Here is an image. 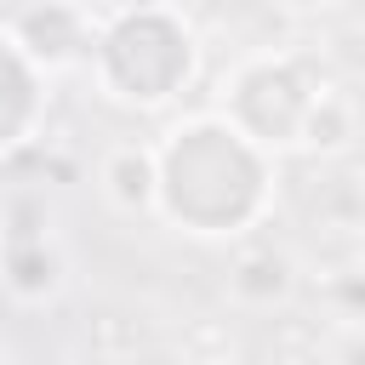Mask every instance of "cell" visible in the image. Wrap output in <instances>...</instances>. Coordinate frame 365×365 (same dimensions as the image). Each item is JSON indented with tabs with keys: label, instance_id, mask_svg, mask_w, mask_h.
Wrapping results in <instances>:
<instances>
[{
	"label": "cell",
	"instance_id": "obj_1",
	"mask_svg": "<svg viewBox=\"0 0 365 365\" xmlns=\"http://www.w3.org/2000/svg\"><path fill=\"white\" fill-rule=\"evenodd\" d=\"M160 217L194 240H234L274 205V154L257 148L228 114L177 120L160 148Z\"/></svg>",
	"mask_w": 365,
	"mask_h": 365
},
{
	"label": "cell",
	"instance_id": "obj_2",
	"mask_svg": "<svg viewBox=\"0 0 365 365\" xmlns=\"http://www.w3.org/2000/svg\"><path fill=\"white\" fill-rule=\"evenodd\" d=\"M200 68V40L171 6H143V11H114L97 29L91 46V80L108 103L120 108H165L171 97L188 91Z\"/></svg>",
	"mask_w": 365,
	"mask_h": 365
},
{
	"label": "cell",
	"instance_id": "obj_3",
	"mask_svg": "<svg viewBox=\"0 0 365 365\" xmlns=\"http://www.w3.org/2000/svg\"><path fill=\"white\" fill-rule=\"evenodd\" d=\"M319 80L302 57L291 51H257L245 63H234V74L222 80V108L257 148L279 154V148H302L308 114L319 103Z\"/></svg>",
	"mask_w": 365,
	"mask_h": 365
},
{
	"label": "cell",
	"instance_id": "obj_4",
	"mask_svg": "<svg viewBox=\"0 0 365 365\" xmlns=\"http://www.w3.org/2000/svg\"><path fill=\"white\" fill-rule=\"evenodd\" d=\"M6 29H11V40L29 51V63L40 74H63V68L91 63V46H97L103 23L80 0H29Z\"/></svg>",
	"mask_w": 365,
	"mask_h": 365
},
{
	"label": "cell",
	"instance_id": "obj_5",
	"mask_svg": "<svg viewBox=\"0 0 365 365\" xmlns=\"http://www.w3.org/2000/svg\"><path fill=\"white\" fill-rule=\"evenodd\" d=\"M46 120V74L29 63V51L0 29V160L17 154Z\"/></svg>",
	"mask_w": 365,
	"mask_h": 365
},
{
	"label": "cell",
	"instance_id": "obj_6",
	"mask_svg": "<svg viewBox=\"0 0 365 365\" xmlns=\"http://www.w3.org/2000/svg\"><path fill=\"white\" fill-rule=\"evenodd\" d=\"M97 182H103L108 205L125 211V217L160 211V160H154L148 143H114L97 165Z\"/></svg>",
	"mask_w": 365,
	"mask_h": 365
},
{
	"label": "cell",
	"instance_id": "obj_7",
	"mask_svg": "<svg viewBox=\"0 0 365 365\" xmlns=\"http://www.w3.org/2000/svg\"><path fill=\"white\" fill-rule=\"evenodd\" d=\"M291 285H297V268H291V257L274 251V245L240 251L234 268H228V291H234V302H245V308H274V302L291 297Z\"/></svg>",
	"mask_w": 365,
	"mask_h": 365
},
{
	"label": "cell",
	"instance_id": "obj_8",
	"mask_svg": "<svg viewBox=\"0 0 365 365\" xmlns=\"http://www.w3.org/2000/svg\"><path fill=\"white\" fill-rule=\"evenodd\" d=\"M354 137H359V108H354V97L336 91V86H325L319 103H314V114H308L302 148H314V154H342Z\"/></svg>",
	"mask_w": 365,
	"mask_h": 365
},
{
	"label": "cell",
	"instance_id": "obj_9",
	"mask_svg": "<svg viewBox=\"0 0 365 365\" xmlns=\"http://www.w3.org/2000/svg\"><path fill=\"white\" fill-rule=\"evenodd\" d=\"M0 262H6V291L29 297V302L57 291L63 262H57V251H46V240H11V251H6Z\"/></svg>",
	"mask_w": 365,
	"mask_h": 365
},
{
	"label": "cell",
	"instance_id": "obj_10",
	"mask_svg": "<svg viewBox=\"0 0 365 365\" xmlns=\"http://www.w3.org/2000/svg\"><path fill=\"white\" fill-rule=\"evenodd\" d=\"M331 302H336V308H342V314L359 325V319H365V268L336 274V279H331Z\"/></svg>",
	"mask_w": 365,
	"mask_h": 365
},
{
	"label": "cell",
	"instance_id": "obj_11",
	"mask_svg": "<svg viewBox=\"0 0 365 365\" xmlns=\"http://www.w3.org/2000/svg\"><path fill=\"white\" fill-rule=\"evenodd\" d=\"M336 365H365V319L336 342Z\"/></svg>",
	"mask_w": 365,
	"mask_h": 365
},
{
	"label": "cell",
	"instance_id": "obj_12",
	"mask_svg": "<svg viewBox=\"0 0 365 365\" xmlns=\"http://www.w3.org/2000/svg\"><path fill=\"white\" fill-rule=\"evenodd\" d=\"M285 11H297V17H319V11H331L336 0H279Z\"/></svg>",
	"mask_w": 365,
	"mask_h": 365
},
{
	"label": "cell",
	"instance_id": "obj_13",
	"mask_svg": "<svg viewBox=\"0 0 365 365\" xmlns=\"http://www.w3.org/2000/svg\"><path fill=\"white\" fill-rule=\"evenodd\" d=\"M6 251H11V217L0 211V257H6Z\"/></svg>",
	"mask_w": 365,
	"mask_h": 365
},
{
	"label": "cell",
	"instance_id": "obj_14",
	"mask_svg": "<svg viewBox=\"0 0 365 365\" xmlns=\"http://www.w3.org/2000/svg\"><path fill=\"white\" fill-rule=\"evenodd\" d=\"M120 11H143V6H165V0H114Z\"/></svg>",
	"mask_w": 365,
	"mask_h": 365
},
{
	"label": "cell",
	"instance_id": "obj_15",
	"mask_svg": "<svg viewBox=\"0 0 365 365\" xmlns=\"http://www.w3.org/2000/svg\"><path fill=\"white\" fill-rule=\"evenodd\" d=\"M359 268H365V245H359Z\"/></svg>",
	"mask_w": 365,
	"mask_h": 365
}]
</instances>
